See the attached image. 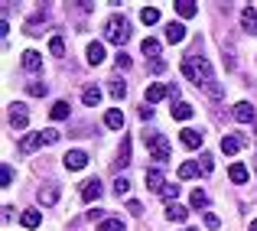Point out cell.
Returning <instances> with one entry per match:
<instances>
[{
	"label": "cell",
	"mask_w": 257,
	"mask_h": 231,
	"mask_svg": "<svg viewBox=\"0 0 257 231\" xmlns=\"http://www.w3.org/2000/svg\"><path fill=\"white\" fill-rule=\"evenodd\" d=\"M182 75L192 81L195 88H205L208 98H215V101L225 98V91L218 88V81H215V75H212V65H208V59L199 56V52H189V56L182 59Z\"/></svg>",
	"instance_id": "1"
},
{
	"label": "cell",
	"mask_w": 257,
	"mask_h": 231,
	"mask_svg": "<svg viewBox=\"0 0 257 231\" xmlns=\"http://www.w3.org/2000/svg\"><path fill=\"white\" fill-rule=\"evenodd\" d=\"M144 144H147V150H150V156L157 163H166L173 156V150H170V140L163 137V134H157V131H147L144 134Z\"/></svg>",
	"instance_id": "2"
},
{
	"label": "cell",
	"mask_w": 257,
	"mask_h": 231,
	"mask_svg": "<svg viewBox=\"0 0 257 231\" xmlns=\"http://www.w3.org/2000/svg\"><path fill=\"white\" fill-rule=\"evenodd\" d=\"M104 39H107V43H114V46H124L127 39H131V26H127V20L124 17H111V20H107Z\"/></svg>",
	"instance_id": "3"
},
{
	"label": "cell",
	"mask_w": 257,
	"mask_h": 231,
	"mask_svg": "<svg viewBox=\"0 0 257 231\" xmlns=\"http://www.w3.org/2000/svg\"><path fill=\"white\" fill-rule=\"evenodd\" d=\"M59 140V131H39V134H30V137H23L20 140V150L23 153H30V150H36V147H46V144H56Z\"/></svg>",
	"instance_id": "4"
},
{
	"label": "cell",
	"mask_w": 257,
	"mask_h": 231,
	"mask_svg": "<svg viewBox=\"0 0 257 231\" xmlns=\"http://www.w3.org/2000/svg\"><path fill=\"white\" fill-rule=\"evenodd\" d=\"M163 98H173V85H150L144 104H157V101H163Z\"/></svg>",
	"instance_id": "5"
},
{
	"label": "cell",
	"mask_w": 257,
	"mask_h": 231,
	"mask_svg": "<svg viewBox=\"0 0 257 231\" xmlns=\"http://www.w3.org/2000/svg\"><path fill=\"white\" fill-rule=\"evenodd\" d=\"M179 140H182V147H189V150H199V147L205 144V134H199V131H192V127H186V131L179 134Z\"/></svg>",
	"instance_id": "6"
},
{
	"label": "cell",
	"mask_w": 257,
	"mask_h": 231,
	"mask_svg": "<svg viewBox=\"0 0 257 231\" xmlns=\"http://www.w3.org/2000/svg\"><path fill=\"white\" fill-rule=\"evenodd\" d=\"M144 182H147V189H150V192H163V189H166V182H163V173H160L157 166H153V169H147V173H144Z\"/></svg>",
	"instance_id": "7"
},
{
	"label": "cell",
	"mask_w": 257,
	"mask_h": 231,
	"mask_svg": "<svg viewBox=\"0 0 257 231\" xmlns=\"http://www.w3.org/2000/svg\"><path fill=\"white\" fill-rule=\"evenodd\" d=\"M62 163H65V169H85L88 166V156L82 150H69L62 156Z\"/></svg>",
	"instance_id": "8"
},
{
	"label": "cell",
	"mask_w": 257,
	"mask_h": 231,
	"mask_svg": "<svg viewBox=\"0 0 257 231\" xmlns=\"http://www.w3.org/2000/svg\"><path fill=\"white\" fill-rule=\"evenodd\" d=\"M98 199H101V182L98 179L82 182V202H98Z\"/></svg>",
	"instance_id": "9"
},
{
	"label": "cell",
	"mask_w": 257,
	"mask_h": 231,
	"mask_svg": "<svg viewBox=\"0 0 257 231\" xmlns=\"http://www.w3.org/2000/svg\"><path fill=\"white\" fill-rule=\"evenodd\" d=\"M241 26H244V33L257 36V10L254 7H244V10H241Z\"/></svg>",
	"instance_id": "10"
},
{
	"label": "cell",
	"mask_w": 257,
	"mask_h": 231,
	"mask_svg": "<svg viewBox=\"0 0 257 231\" xmlns=\"http://www.w3.org/2000/svg\"><path fill=\"white\" fill-rule=\"evenodd\" d=\"M231 114H234V121H241V124H251V121H254V107L247 104V101H238Z\"/></svg>",
	"instance_id": "11"
},
{
	"label": "cell",
	"mask_w": 257,
	"mask_h": 231,
	"mask_svg": "<svg viewBox=\"0 0 257 231\" xmlns=\"http://www.w3.org/2000/svg\"><path fill=\"white\" fill-rule=\"evenodd\" d=\"M10 124L17 127V131H23V127L30 124V114H26V107H23V104H13V111H10Z\"/></svg>",
	"instance_id": "12"
},
{
	"label": "cell",
	"mask_w": 257,
	"mask_h": 231,
	"mask_svg": "<svg viewBox=\"0 0 257 231\" xmlns=\"http://www.w3.org/2000/svg\"><path fill=\"white\" fill-rule=\"evenodd\" d=\"M23 69L26 72H39V69H43V56H39L36 49H26L23 52Z\"/></svg>",
	"instance_id": "13"
},
{
	"label": "cell",
	"mask_w": 257,
	"mask_h": 231,
	"mask_svg": "<svg viewBox=\"0 0 257 231\" xmlns=\"http://www.w3.org/2000/svg\"><path fill=\"white\" fill-rule=\"evenodd\" d=\"M241 147H244V137H234V134H228V137H221V153H238Z\"/></svg>",
	"instance_id": "14"
},
{
	"label": "cell",
	"mask_w": 257,
	"mask_h": 231,
	"mask_svg": "<svg viewBox=\"0 0 257 231\" xmlns=\"http://www.w3.org/2000/svg\"><path fill=\"white\" fill-rule=\"evenodd\" d=\"M182 39H186V26H182V23H170V26H166V43L179 46Z\"/></svg>",
	"instance_id": "15"
},
{
	"label": "cell",
	"mask_w": 257,
	"mask_h": 231,
	"mask_svg": "<svg viewBox=\"0 0 257 231\" xmlns=\"http://www.w3.org/2000/svg\"><path fill=\"white\" fill-rule=\"evenodd\" d=\"M36 199L43 202V205H56V202H59V186H43L36 192Z\"/></svg>",
	"instance_id": "16"
},
{
	"label": "cell",
	"mask_w": 257,
	"mask_h": 231,
	"mask_svg": "<svg viewBox=\"0 0 257 231\" xmlns=\"http://www.w3.org/2000/svg\"><path fill=\"white\" fill-rule=\"evenodd\" d=\"M82 101H85V107H98V101H101V88H98V85H88L85 91H82Z\"/></svg>",
	"instance_id": "17"
},
{
	"label": "cell",
	"mask_w": 257,
	"mask_h": 231,
	"mask_svg": "<svg viewBox=\"0 0 257 231\" xmlns=\"http://www.w3.org/2000/svg\"><path fill=\"white\" fill-rule=\"evenodd\" d=\"M104 124L111 127V131H120V127H124V111H117V107H111V111L104 114Z\"/></svg>",
	"instance_id": "18"
},
{
	"label": "cell",
	"mask_w": 257,
	"mask_h": 231,
	"mask_svg": "<svg viewBox=\"0 0 257 231\" xmlns=\"http://www.w3.org/2000/svg\"><path fill=\"white\" fill-rule=\"evenodd\" d=\"M101 62H104V46L91 43L88 46V65H101Z\"/></svg>",
	"instance_id": "19"
},
{
	"label": "cell",
	"mask_w": 257,
	"mask_h": 231,
	"mask_svg": "<svg viewBox=\"0 0 257 231\" xmlns=\"http://www.w3.org/2000/svg\"><path fill=\"white\" fill-rule=\"evenodd\" d=\"M176 13H179L182 20H192L195 13H199V7H195L192 0H179V4H176Z\"/></svg>",
	"instance_id": "20"
},
{
	"label": "cell",
	"mask_w": 257,
	"mask_h": 231,
	"mask_svg": "<svg viewBox=\"0 0 257 231\" xmlns=\"http://www.w3.org/2000/svg\"><path fill=\"white\" fill-rule=\"evenodd\" d=\"M228 176H231V182H247V166L244 163H231V169H228Z\"/></svg>",
	"instance_id": "21"
},
{
	"label": "cell",
	"mask_w": 257,
	"mask_h": 231,
	"mask_svg": "<svg viewBox=\"0 0 257 231\" xmlns=\"http://www.w3.org/2000/svg\"><path fill=\"white\" fill-rule=\"evenodd\" d=\"M140 52H144V56H150L153 62H157V56H160V43H157V39H150V36H147L144 43H140Z\"/></svg>",
	"instance_id": "22"
},
{
	"label": "cell",
	"mask_w": 257,
	"mask_h": 231,
	"mask_svg": "<svg viewBox=\"0 0 257 231\" xmlns=\"http://www.w3.org/2000/svg\"><path fill=\"white\" fill-rule=\"evenodd\" d=\"M117 166H131V137L120 140V150H117Z\"/></svg>",
	"instance_id": "23"
},
{
	"label": "cell",
	"mask_w": 257,
	"mask_h": 231,
	"mask_svg": "<svg viewBox=\"0 0 257 231\" xmlns=\"http://www.w3.org/2000/svg\"><path fill=\"white\" fill-rule=\"evenodd\" d=\"M166 215H170L173 221H186V218H189V208H186V205H179V202H173V205L166 208Z\"/></svg>",
	"instance_id": "24"
},
{
	"label": "cell",
	"mask_w": 257,
	"mask_h": 231,
	"mask_svg": "<svg viewBox=\"0 0 257 231\" xmlns=\"http://www.w3.org/2000/svg\"><path fill=\"white\" fill-rule=\"evenodd\" d=\"M49 118L52 121H65V118H69V101H56L52 111H49Z\"/></svg>",
	"instance_id": "25"
},
{
	"label": "cell",
	"mask_w": 257,
	"mask_h": 231,
	"mask_svg": "<svg viewBox=\"0 0 257 231\" xmlns=\"http://www.w3.org/2000/svg\"><path fill=\"white\" fill-rule=\"evenodd\" d=\"M140 20H144L147 26L160 23V10H157V7H144V10H140Z\"/></svg>",
	"instance_id": "26"
},
{
	"label": "cell",
	"mask_w": 257,
	"mask_h": 231,
	"mask_svg": "<svg viewBox=\"0 0 257 231\" xmlns=\"http://www.w3.org/2000/svg\"><path fill=\"white\" fill-rule=\"evenodd\" d=\"M173 118H176V121H189V118H192V104H186V101H179V104L173 107Z\"/></svg>",
	"instance_id": "27"
},
{
	"label": "cell",
	"mask_w": 257,
	"mask_h": 231,
	"mask_svg": "<svg viewBox=\"0 0 257 231\" xmlns=\"http://www.w3.org/2000/svg\"><path fill=\"white\" fill-rule=\"evenodd\" d=\"M98 231H127V228H124V221H120V218H104L98 225Z\"/></svg>",
	"instance_id": "28"
},
{
	"label": "cell",
	"mask_w": 257,
	"mask_h": 231,
	"mask_svg": "<svg viewBox=\"0 0 257 231\" xmlns=\"http://www.w3.org/2000/svg\"><path fill=\"white\" fill-rule=\"evenodd\" d=\"M20 221H23V228H39V221H43V218H39V212H33V208H30V212H23V218H20Z\"/></svg>",
	"instance_id": "29"
},
{
	"label": "cell",
	"mask_w": 257,
	"mask_h": 231,
	"mask_svg": "<svg viewBox=\"0 0 257 231\" xmlns=\"http://www.w3.org/2000/svg\"><path fill=\"white\" fill-rule=\"evenodd\" d=\"M26 91H30L33 98H43V94L49 91V88H46V81H30V85H26Z\"/></svg>",
	"instance_id": "30"
},
{
	"label": "cell",
	"mask_w": 257,
	"mask_h": 231,
	"mask_svg": "<svg viewBox=\"0 0 257 231\" xmlns=\"http://www.w3.org/2000/svg\"><path fill=\"white\" fill-rule=\"evenodd\" d=\"M195 173H199V163H182L179 166V179H192Z\"/></svg>",
	"instance_id": "31"
},
{
	"label": "cell",
	"mask_w": 257,
	"mask_h": 231,
	"mask_svg": "<svg viewBox=\"0 0 257 231\" xmlns=\"http://www.w3.org/2000/svg\"><path fill=\"white\" fill-rule=\"evenodd\" d=\"M49 52H52V56H65V43H62V36H52V39H49Z\"/></svg>",
	"instance_id": "32"
},
{
	"label": "cell",
	"mask_w": 257,
	"mask_h": 231,
	"mask_svg": "<svg viewBox=\"0 0 257 231\" xmlns=\"http://www.w3.org/2000/svg\"><path fill=\"white\" fill-rule=\"evenodd\" d=\"M189 202H192V208H205V205H208V195L202 192V189H195V192H192V199H189Z\"/></svg>",
	"instance_id": "33"
},
{
	"label": "cell",
	"mask_w": 257,
	"mask_h": 231,
	"mask_svg": "<svg viewBox=\"0 0 257 231\" xmlns=\"http://www.w3.org/2000/svg\"><path fill=\"white\" fill-rule=\"evenodd\" d=\"M111 94H114V98L120 101V98H124V94H127V85H124V81H120V78H114V81H111Z\"/></svg>",
	"instance_id": "34"
},
{
	"label": "cell",
	"mask_w": 257,
	"mask_h": 231,
	"mask_svg": "<svg viewBox=\"0 0 257 231\" xmlns=\"http://www.w3.org/2000/svg\"><path fill=\"white\" fill-rule=\"evenodd\" d=\"M176 195H179V186H173V182H166V189H163V199H166V202L173 205V202H176Z\"/></svg>",
	"instance_id": "35"
},
{
	"label": "cell",
	"mask_w": 257,
	"mask_h": 231,
	"mask_svg": "<svg viewBox=\"0 0 257 231\" xmlns=\"http://www.w3.org/2000/svg\"><path fill=\"white\" fill-rule=\"evenodd\" d=\"M114 192H117V195H127V192H131V182H127L124 176H117V182H114Z\"/></svg>",
	"instance_id": "36"
},
{
	"label": "cell",
	"mask_w": 257,
	"mask_h": 231,
	"mask_svg": "<svg viewBox=\"0 0 257 231\" xmlns=\"http://www.w3.org/2000/svg\"><path fill=\"white\" fill-rule=\"evenodd\" d=\"M114 65H117V69H131V56H127V52H117V56H114Z\"/></svg>",
	"instance_id": "37"
},
{
	"label": "cell",
	"mask_w": 257,
	"mask_h": 231,
	"mask_svg": "<svg viewBox=\"0 0 257 231\" xmlns=\"http://www.w3.org/2000/svg\"><path fill=\"white\" fill-rule=\"evenodd\" d=\"M10 182H13V169H10V166H4V169H0V186L7 189Z\"/></svg>",
	"instance_id": "38"
},
{
	"label": "cell",
	"mask_w": 257,
	"mask_h": 231,
	"mask_svg": "<svg viewBox=\"0 0 257 231\" xmlns=\"http://www.w3.org/2000/svg\"><path fill=\"white\" fill-rule=\"evenodd\" d=\"M127 212L131 215H144V205H140V202H127Z\"/></svg>",
	"instance_id": "39"
},
{
	"label": "cell",
	"mask_w": 257,
	"mask_h": 231,
	"mask_svg": "<svg viewBox=\"0 0 257 231\" xmlns=\"http://www.w3.org/2000/svg\"><path fill=\"white\" fill-rule=\"evenodd\" d=\"M202 173H212V156L202 153Z\"/></svg>",
	"instance_id": "40"
},
{
	"label": "cell",
	"mask_w": 257,
	"mask_h": 231,
	"mask_svg": "<svg viewBox=\"0 0 257 231\" xmlns=\"http://www.w3.org/2000/svg\"><path fill=\"white\" fill-rule=\"evenodd\" d=\"M205 225H208V228H218V225H221V221H218V215H212V212H208V215H205Z\"/></svg>",
	"instance_id": "41"
},
{
	"label": "cell",
	"mask_w": 257,
	"mask_h": 231,
	"mask_svg": "<svg viewBox=\"0 0 257 231\" xmlns=\"http://www.w3.org/2000/svg\"><path fill=\"white\" fill-rule=\"evenodd\" d=\"M140 118L150 121V118H153V107H150V104H144V107H140Z\"/></svg>",
	"instance_id": "42"
},
{
	"label": "cell",
	"mask_w": 257,
	"mask_h": 231,
	"mask_svg": "<svg viewBox=\"0 0 257 231\" xmlns=\"http://www.w3.org/2000/svg\"><path fill=\"white\" fill-rule=\"evenodd\" d=\"M251 231H257V221H251Z\"/></svg>",
	"instance_id": "43"
}]
</instances>
